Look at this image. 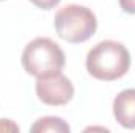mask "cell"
Listing matches in <instances>:
<instances>
[{
	"mask_svg": "<svg viewBox=\"0 0 135 133\" xmlns=\"http://www.w3.org/2000/svg\"><path fill=\"white\" fill-rule=\"evenodd\" d=\"M85 66L88 74L101 81H115L124 77L131 67V53L118 41H101L90 49Z\"/></svg>",
	"mask_w": 135,
	"mask_h": 133,
	"instance_id": "obj_1",
	"label": "cell"
},
{
	"mask_svg": "<svg viewBox=\"0 0 135 133\" xmlns=\"http://www.w3.org/2000/svg\"><path fill=\"white\" fill-rule=\"evenodd\" d=\"M22 67L32 77H42L61 72L66 64V57L61 47L50 38H35L22 52Z\"/></svg>",
	"mask_w": 135,
	"mask_h": 133,
	"instance_id": "obj_2",
	"label": "cell"
},
{
	"mask_svg": "<svg viewBox=\"0 0 135 133\" xmlns=\"http://www.w3.org/2000/svg\"><path fill=\"white\" fill-rule=\"evenodd\" d=\"M54 25L57 34L69 44H80L88 41L98 30V19L94 13L83 5H66L55 14Z\"/></svg>",
	"mask_w": 135,
	"mask_h": 133,
	"instance_id": "obj_3",
	"label": "cell"
},
{
	"mask_svg": "<svg viewBox=\"0 0 135 133\" xmlns=\"http://www.w3.org/2000/svg\"><path fill=\"white\" fill-rule=\"evenodd\" d=\"M35 91L38 99L50 106L68 105L74 97V85L61 72L42 75L36 78Z\"/></svg>",
	"mask_w": 135,
	"mask_h": 133,
	"instance_id": "obj_4",
	"label": "cell"
},
{
	"mask_svg": "<svg viewBox=\"0 0 135 133\" xmlns=\"http://www.w3.org/2000/svg\"><path fill=\"white\" fill-rule=\"evenodd\" d=\"M113 116L124 129H135V89H124L113 100Z\"/></svg>",
	"mask_w": 135,
	"mask_h": 133,
	"instance_id": "obj_5",
	"label": "cell"
},
{
	"mask_svg": "<svg viewBox=\"0 0 135 133\" xmlns=\"http://www.w3.org/2000/svg\"><path fill=\"white\" fill-rule=\"evenodd\" d=\"M33 133H46V132H54V133H69L71 127L66 121H63L58 116H46L41 117L35 122L30 129Z\"/></svg>",
	"mask_w": 135,
	"mask_h": 133,
	"instance_id": "obj_6",
	"label": "cell"
},
{
	"mask_svg": "<svg viewBox=\"0 0 135 133\" xmlns=\"http://www.w3.org/2000/svg\"><path fill=\"white\" fill-rule=\"evenodd\" d=\"M36 8H41V9H52L55 8L61 0H30Z\"/></svg>",
	"mask_w": 135,
	"mask_h": 133,
	"instance_id": "obj_7",
	"label": "cell"
},
{
	"mask_svg": "<svg viewBox=\"0 0 135 133\" xmlns=\"http://www.w3.org/2000/svg\"><path fill=\"white\" fill-rule=\"evenodd\" d=\"M0 132H19V125L11 119H0Z\"/></svg>",
	"mask_w": 135,
	"mask_h": 133,
	"instance_id": "obj_8",
	"label": "cell"
},
{
	"mask_svg": "<svg viewBox=\"0 0 135 133\" xmlns=\"http://www.w3.org/2000/svg\"><path fill=\"white\" fill-rule=\"evenodd\" d=\"M119 8L127 14H135V0H119Z\"/></svg>",
	"mask_w": 135,
	"mask_h": 133,
	"instance_id": "obj_9",
	"label": "cell"
},
{
	"mask_svg": "<svg viewBox=\"0 0 135 133\" xmlns=\"http://www.w3.org/2000/svg\"><path fill=\"white\" fill-rule=\"evenodd\" d=\"M0 2H2V0H0Z\"/></svg>",
	"mask_w": 135,
	"mask_h": 133,
	"instance_id": "obj_10",
	"label": "cell"
}]
</instances>
